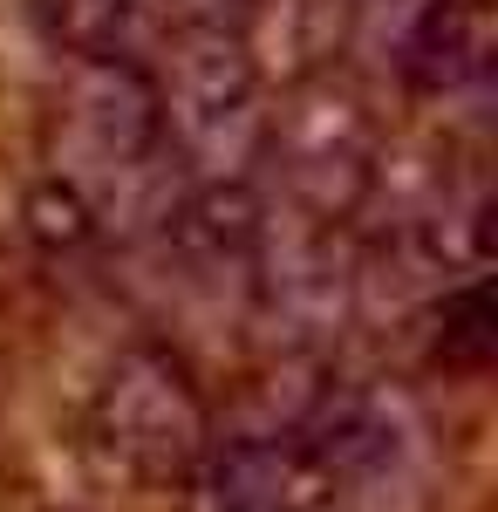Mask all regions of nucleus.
I'll return each instance as SVG.
<instances>
[{"label":"nucleus","mask_w":498,"mask_h":512,"mask_svg":"<svg viewBox=\"0 0 498 512\" xmlns=\"http://www.w3.org/2000/svg\"><path fill=\"white\" fill-rule=\"evenodd\" d=\"M260 164L280 171V198L294 212L342 226L383 178V123L355 82L321 69V76L294 82L287 103L267 117Z\"/></svg>","instance_id":"7ed1b4c3"},{"label":"nucleus","mask_w":498,"mask_h":512,"mask_svg":"<svg viewBox=\"0 0 498 512\" xmlns=\"http://www.w3.org/2000/svg\"><path fill=\"white\" fill-rule=\"evenodd\" d=\"M55 185L76 192L96 239H144L185 198V164L164 137L151 69L130 55H69L48 123Z\"/></svg>","instance_id":"f257e3e1"},{"label":"nucleus","mask_w":498,"mask_h":512,"mask_svg":"<svg viewBox=\"0 0 498 512\" xmlns=\"http://www.w3.org/2000/svg\"><path fill=\"white\" fill-rule=\"evenodd\" d=\"M205 512H362L348 478L287 417L205 451Z\"/></svg>","instance_id":"39448f33"},{"label":"nucleus","mask_w":498,"mask_h":512,"mask_svg":"<svg viewBox=\"0 0 498 512\" xmlns=\"http://www.w3.org/2000/svg\"><path fill=\"white\" fill-rule=\"evenodd\" d=\"M260 0H171V14H192V21H232V28H246V14H253ZM164 14V21H171Z\"/></svg>","instance_id":"1a4fd4ad"},{"label":"nucleus","mask_w":498,"mask_h":512,"mask_svg":"<svg viewBox=\"0 0 498 512\" xmlns=\"http://www.w3.org/2000/svg\"><path fill=\"white\" fill-rule=\"evenodd\" d=\"M430 355L444 369H485L492 362V287L471 274L464 287H444V301L430 308Z\"/></svg>","instance_id":"6e6552de"},{"label":"nucleus","mask_w":498,"mask_h":512,"mask_svg":"<svg viewBox=\"0 0 498 512\" xmlns=\"http://www.w3.org/2000/svg\"><path fill=\"white\" fill-rule=\"evenodd\" d=\"M164 14L171 0H41L48 35L69 55H130V62H144Z\"/></svg>","instance_id":"0eeeda50"},{"label":"nucleus","mask_w":498,"mask_h":512,"mask_svg":"<svg viewBox=\"0 0 498 512\" xmlns=\"http://www.w3.org/2000/svg\"><path fill=\"white\" fill-rule=\"evenodd\" d=\"M389 62L430 103L485 89L498 62V0H417L389 41Z\"/></svg>","instance_id":"423d86ee"},{"label":"nucleus","mask_w":498,"mask_h":512,"mask_svg":"<svg viewBox=\"0 0 498 512\" xmlns=\"http://www.w3.org/2000/svg\"><path fill=\"white\" fill-rule=\"evenodd\" d=\"M96 437H103V451L130 478L171 492V485H192L205 472L212 417H205V396H198L192 369L171 349H157V342H137V349H123L103 369Z\"/></svg>","instance_id":"20e7f679"},{"label":"nucleus","mask_w":498,"mask_h":512,"mask_svg":"<svg viewBox=\"0 0 498 512\" xmlns=\"http://www.w3.org/2000/svg\"><path fill=\"white\" fill-rule=\"evenodd\" d=\"M157 117L164 137L185 164L192 185H246L253 164L267 151V110H260V55L253 35H239L232 21H192L171 14L157 28Z\"/></svg>","instance_id":"f03ea898"}]
</instances>
